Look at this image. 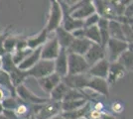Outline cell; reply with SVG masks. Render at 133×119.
I'll return each instance as SVG.
<instances>
[{"label":"cell","mask_w":133,"mask_h":119,"mask_svg":"<svg viewBox=\"0 0 133 119\" xmlns=\"http://www.w3.org/2000/svg\"><path fill=\"white\" fill-rule=\"evenodd\" d=\"M70 88L66 86L63 81H61L59 85L56 86L55 88L50 92V96H51V101H55V102H62L64 97L66 95V91L69 90Z\"/></svg>","instance_id":"obj_24"},{"label":"cell","mask_w":133,"mask_h":119,"mask_svg":"<svg viewBox=\"0 0 133 119\" xmlns=\"http://www.w3.org/2000/svg\"><path fill=\"white\" fill-rule=\"evenodd\" d=\"M99 19H100V17L97 13H94L92 15H90V16L87 18L85 20H83V28H89V27H91V26L97 25Z\"/></svg>","instance_id":"obj_32"},{"label":"cell","mask_w":133,"mask_h":119,"mask_svg":"<svg viewBox=\"0 0 133 119\" xmlns=\"http://www.w3.org/2000/svg\"><path fill=\"white\" fill-rule=\"evenodd\" d=\"M89 111H90V104L87 102L83 107L78 108L77 110L70 111V112H62L61 115L66 119H82L88 118Z\"/></svg>","instance_id":"obj_21"},{"label":"cell","mask_w":133,"mask_h":119,"mask_svg":"<svg viewBox=\"0 0 133 119\" xmlns=\"http://www.w3.org/2000/svg\"><path fill=\"white\" fill-rule=\"evenodd\" d=\"M111 109H112V111L114 113H121L122 111H123V109H124V107H123V104H122L121 102L116 101L112 103Z\"/></svg>","instance_id":"obj_34"},{"label":"cell","mask_w":133,"mask_h":119,"mask_svg":"<svg viewBox=\"0 0 133 119\" xmlns=\"http://www.w3.org/2000/svg\"><path fill=\"white\" fill-rule=\"evenodd\" d=\"M71 34L75 39H81V38H84V28L77 29L75 31H72Z\"/></svg>","instance_id":"obj_35"},{"label":"cell","mask_w":133,"mask_h":119,"mask_svg":"<svg viewBox=\"0 0 133 119\" xmlns=\"http://www.w3.org/2000/svg\"><path fill=\"white\" fill-rule=\"evenodd\" d=\"M133 56H132V44H129L128 46V50L123 52L120 57L118 58L117 62H119L123 68H125V71H132V66H133Z\"/></svg>","instance_id":"obj_22"},{"label":"cell","mask_w":133,"mask_h":119,"mask_svg":"<svg viewBox=\"0 0 133 119\" xmlns=\"http://www.w3.org/2000/svg\"><path fill=\"white\" fill-rule=\"evenodd\" d=\"M0 85H4L5 88H13L10 76L5 72H0Z\"/></svg>","instance_id":"obj_33"},{"label":"cell","mask_w":133,"mask_h":119,"mask_svg":"<svg viewBox=\"0 0 133 119\" xmlns=\"http://www.w3.org/2000/svg\"><path fill=\"white\" fill-rule=\"evenodd\" d=\"M79 99H87L89 100L85 95L83 94L82 90H78V89H69L66 91V95L64 97L63 101H72V100H79ZM62 101V102H63Z\"/></svg>","instance_id":"obj_28"},{"label":"cell","mask_w":133,"mask_h":119,"mask_svg":"<svg viewBox=\"0 0 133 119\" xmlns=\"http://www.w3.org/2000/svg\"><path fill=\"white\" fill-rule=\"evenodd\" d=\"M48 35H49V33L44 28L39 34L26 40L27 48L31 49V50H35V49H38L40 47H42L48 41Z\"/></svg>","instance_id":"obj_19"},{"label":"cell","mask_w":133,"mask_h":119,"mask_svg":"<svg viewBox=\"0 0 133 119\" xmlns=\"http://www.w3.org/2000/svg\"><path fill=\"white\" fill-rule=\"evenodd\" d=\"M83 58H84L87 64L89 65V67L90 68L91 66H94V64H96L97 62L105 59L104 48H102L100 45L92 43L90 48L89 49V51L87 52L85 55L83 56Z\"/></svg>","instance_id":"obj_11"},{"label":"cell","mask_w":133,"mask_h":119,"mask_svg":"<svg viewBox=\"0 0 133 119\" xmlns=\"http://www.w3.org/2000/svg\"><path fill=\"white\" fill-rule=\"evenodd\" d=\"M60 5H61L62 11H63V20H62V27L64 30H66V32L72 33V31L77 30V29L83 28V21L74 19L71 16V13L69 10V6L65 3V1H59Z\"/></svg>","instance_id":"obj_6"},{"label":"cell","mask_w":133,"mask_h":119,"mask_svg":"<svg viewBox=\"0 0 133 119\" xmlns=\"http://www.w3.org/2000/svg\"><path fill=\"white\" fill-rule=\"evenodd\" d=\"M55 73L62 79L68 75V52L66 49L61 48L58 57L54 61Z\"/></svg>","instance_id":"obj_13"},{"label":"cell","mask_w":133,"mask_h":119,"mask_svg":"<svg viewBox=\"0 0 133 119\" xmlns=\"http://www.w3.org/2000/svg\"><path fill=\"white\" fill-rule=\"evenodd\" d=\"M109 68V62L106 59H103L94 66H91L88 71V74L91 78H99V79H106L107 73Z\"/></svg>","instance_id":"obj_15"},{"label":"cell","mask_w":133,"mask_h":119,"mask_svg":"<svg viewBox=\"0 0 133 119\" xmlns=\"http://www.w3.org/2000/svg\"><path fill=\"white\" fill-rule=\"evenodd\" d=\"M38 83L41 86V88L47 92V93H50L51 91L55 88L57 85H59L62 81V78L60 75L56 74V73H53V74H49L45 78H42V79H38Z\"/></svg>","instance_id":"obj_16"},{"label":"cell","mask_w":133,"mask_h":119,"mask_svg":"<svg viewBox=\"0 0 133 119\" xmlns=\"http://www.w3.org/2000/svg\"><path fill=\"white\" fill-rule=\"evenodd\" d=\"M3 113V107H2V104H1V102H0V114Z\"/></svg>","instance_id":"obj_39"},{"label":"cell","mask_w":133,"mask_h":119,"mask_svg":"<svg viewBox=\"0 0 133 119\" xmlns=\"http://www.w3.org/2000/svg\"><path fill=\"white\" fill-rule=\"evenodd\" d=\"M89 79H90V76L88 74V73L81 74H74V75L68 74L65 78L62 79V81L71 89L83 90L87 87V85L89 82Z\"/></svg>","instance_id":"obj_9"},{"label":"cell","mask_w":133,"mask_h":119,"mask_svg":"<svg viewBox=\"0 0 133 119\" xmlns=\"http://www.w3.org/2000/svg\"><path fill=\"white\" fill-rule=\"evenodd\" d=\"M89 65L87 64L83 56L68 53V74H85L89 71Z\"/></svg>","instance_id":"obj_4"},{"label":"cell","mask_w":133,"mask_h":119,"mask_svg":"<svg viewBox=\"0 0 133 119\" xmlns=\"http://www.w3.org/2000/svg\"><path fill=\"white\" fill-rule=\"evenodd\" d=\"M50 119H66V118L63 117L61 114H59V115H56V116H54V117H52V118H50Z\"/></svg>","instance_id":"obj_37"},{"label":"cell","mask_w":133,"mask_h":119,"mask_svg":"<svg viewBox=\"0 0 133 119\" xmlns=\"http://www.w3.org/2000/svg\"><path fill=\"white\" fill-rule=\"evenodd\" d=\"M15 93L18 95L19 98H21L22 101L26 102L28 104H32V105L44 104L46 102L50 101V99H48V98H42V97L37 96L36 94H34L33 92L29 88H27L23 83L17 86Z\"/></svg>","instance_id":"obj_8"},{"label":"cell","mask_w":133,"mask_h":119,"mask_svg":"<svg viewBox=\"0 0 133 119\" xmlns=\"http://www.w3.org/2000/svg\"><path fill=\"white\" fill-rule=\"evenodd\" d=\"M4 99V92L0 89V101H2Z\"/></svg>","instance_id":"obj_38"},{"label":"cell","mask_w":133,"mask_h":119,"mask_svg":"<svg viewBox=\"0 0 133 119\" xmlns=\"http://www.w3.org/2000/svg\"><path fill=\"white\" fill-rule=\"evenodd\" d=\"M18 39L15 38V37H8L7 39L4 41L3 43V49L5 53L7 54H11L13 52H15V49H16V44Z\"/></svg>","instance_id":"obj_29"},{"label":"cell","mask_w":133,"mask_h":119,"mask_svg":"<svg viewBox=\"0 0 133 119\" xmlns=\"http://www.w3.org/2000/svg\"><path fill=\"white\" fill-rule=\"evenodd\" d=\"M88 102L87 99H79V100H72V101H63L61 102L62 112H70L77 110L78 108L83 107Z\"/></svg>","instance_id":"obj_26"},{"label":"cell","mask_w":133,"mask_h":119,"mask_svg":"<svg viewBox=\"0 0 133 119\" xmlns=\"http://www.w3.org/2000/svg\"><path fill=\"white\" fill-rule=\"evenodd\" d=\"M62 20H63V11H62L61 5L59 1H52L51 2V10H50V16L48 19L47 25L45 27V30L51 33L55 32L59 27H61Z\"/></svg>","instance_id":"obj_5"},{"label":"cell","mask_w":133,"mask_h":119,"mask_svg":"<svg viewBox=\"0 0 133 119\" xmlns=\"http://www.w3.org/2000/svg\"><path fill=\"white\" fill-rule=\"evenodd\" d=\"M85 88L94 93H98V94L104 95V96H108V94H109V85L107 83L106 79H104L90 76Z\"/></svg>","instance_id":"obj_12"},{"label":"cell","mask_w":133,"mask_h":119,"mask_svg":"<svg viewBox=\"0 0 133 119\" xmlns=\"http://www.w3.org/2000/svg\"><path fill=\"white\" fill-rule=\"evenodd\" d=\"M129 44L124 42V41H119L115 39H109L107 44H106L104 51L105 53V59L108 61V62H117L118 58L120 57L123 52L128 50Z\"/></svg>","instance_id":"obj_3"},{"label":"cell","mask_w":133,"mask_h":119,"mask_svg":"<svg viewBox=\"0 0 133 119\" xmlns=\"http://www.w3.org/2000/svg\"><path fill=\"white\" fill-rule=\"evenodd\" d=\"M108 33H109V38L110 39H115V40H119V41L126 42L125 39H124L123 33H122L121 23L114 21V20L109 21L108 22Z\"/></svg>","instance_id":"obj_23"},{"label":"cell","mask_w":133,"mask_h":119,"mask_svg":"<svg viewBox=\"0 0 133 119\" xmlns=\"http://www.w3.org/2000/svg\"><path fill=\"white\" fill-rule=\"evenodd\" d=\"M0 119H8L7 117H5L3 114H0Z\"/></svg>","instance_id":"obj_40"},{"label":"cell","mask_w":133,"mask_h":119,"mask_svg":"<svg viewBox=\"0 0 133 119\" xmlns=\"http://www.w3.org/2000/svg\"><path fill=\"white\" fill-rule=\"evenodd\" d=\"M61 50L56 37L47 41L41 49V60L46 61H55Z\"/></svg>","instance_id":"obj_10"},{"label":"cell","mask_w":133,"mask_h":119,"mask_svg":"<svg viewBox=\"0 0 133 119\" xmlns=\"http://www.w3.org/2000/svg\"><path fill=\"white\" fill-rule=\"evenodd\" d=\"M41 49H42V47L33 50L31 52V54L21 64H19L17 66V68L22 71V72H27L30 68H33L34 66L41 60Z\"/></svg>","instance_id":"obj_18"},{"label":"cell","mask_w":133,"mask_h":119,"mask_svg":"<svg viewBox=\"0 0 133 119\" xmlns=\"http://www.w3.org/2000/svg\"><path fill=\"white\" fill-rule=\"evenodd\" d=\"M56 33V39L58 41V43H59V45L61 48L63 49H68L70 45L72 44V42L74 41V37H72V35L71 33H69V32H66V30H64L63 27H59V28L57 29L55 31Z\"/></svg>","instance_id":"obj_20"},{"label":"cell","mask_w":133,"mask_h":119,"mask_svg":"<svg viewBox=\"0 0 133 119\" xmlns=\"http://www.w3.org/2000/svg\"><path fill=\"white\" fill-rule=\"evenodd\" d=\"M94 110H96V111L102 112V111H103V104H102L101 102H96V103L94 104Z\"/></svg>","instance_id":"obj_36"},{"label":"cell","mask_w":133,"mask_h":119,"mask_svg":"<svg viewBox=\"0 0 133 119\" xmlns=\"http://www.w3.org/2000/svg\"><path fill=\"white\" fill-rule=\"evenodd\" d=\"M126 74L125 68L122 67L119 62H110L109 64V68H108V73H107V78L106 81L108 85H112L115 81H117L119 79L123 78Z\"/></svg>","instance_id":"obj_17"},{"label":"cell","mask_w":133,"mask_h":119,"mask_svg":"<svg viewBox=\"0 0 133 119\" xmlns=\"http://www.w3.org/2000/svg\"><path fill=\"white\" fill-rule=\"evenodd\" d=\"M69 10L71 13V16L74 19L81 20V21L85 20L90 15L96 13L94 2L92 1H87V0L78 1V2H77V4L72 5V7H69Z\"/></svg>","instance_id":"obj_2"},{"label":"cell","mask_w":133,"mask_h":119,"mask_svg":"<svg viewBox=\"0 0 133 119\" xmlns=\"http://www.w3.org/2000/svg\"><path fill=\"white\" fill-rule=\"evenodd\" d=\"M121 30L125 41L128 44H132V25L121 23Z\"/></svg>","instance_id":"obj_31"},{"label":"cell","mask_w":133,"mask_h":119,"mask_svg":"<svg viewBox=\"0 0 133 119\" xmlns=\"http://www.w3.org/2000/svg\"><path fill=\"white\" fill-rule=\"evenodd\" d=\"M91 42L87 38H81V39H74L72 44L66 49L68 53H72L79 56H84L85 53L89 51L91 46Z\"/></svg>","instance_id":"obj_14"},{"label":"cell","mask_w":133,"mask_h":119,"mask_svg":"<svg viewBox=\"0 0 133 119\" xmlns=\"http://www.w3.org/2000/svg\"><path fill=\"white\" fill-rule=\"evenodd\" d=\"M84 38L89 40L94 44H97V45L101 46L99 30H98V27L96 25L89 27V28H84Z\"/></svg>","instance_id":"obj_25"},{"label":"cell","mask_w":133,"mask_h":119,"mask_svg":"<svg viewBox=\"0 0 133 119\" xmlns=\"http://www.w3.org/2000/svg\"><path fill=\"white\" fill-rule=\"evenodd\" d=\"M2 107L3 110H12L14 111L18 106V100L15 97H6L2 100Z\"/></svg>","instance_id":"obj_30"},{"label":"cell","mask_w":133,"mask_h":119,"mask_svg":"<svg viewBox=\"0 0 133 119\" xmlns=\"http://www.w3.org/2000/svg\"><path fill=\"white\" fill-rule=\"evenodd\" d=\"M53 73H55L54 61H46V60H40L33 68L26 72L27 75L34 76L37 79L45 78Z\"/></svg>","instance_id":"obj_7"},{"label":"cell","mask_w":133,"mask_h":119,"mask_svg":"<svg viewBox=\"0 0 133 119\" xmlns=\"http://www.w3.org/2000/svg\"><path fill=\"white\" fill-rule=\"evenodd\" d=\"M32 51H33V50H31V49H29V48H26V49H24V50L15 51L14 54H13V56H12V62H13V64L17 67L19 64H21V62L31 54Z\"/></svg>","instance_id":"obj_27"},{"label":"cell","mask_w":133,"mask_h":119,"mask_svg":"<svg viewBox=\"0 0 133 119\" xmlns=\"http://www.w3.org/2000/svg\"><path fill=\"white\" fill-rule=\"evenodd\" d=\"M35 119H50L62 113L61 102L48 101L44 104L33 105Z\"/></svg>","instance_id":"obj_1"}]
</instances>
